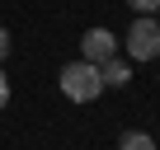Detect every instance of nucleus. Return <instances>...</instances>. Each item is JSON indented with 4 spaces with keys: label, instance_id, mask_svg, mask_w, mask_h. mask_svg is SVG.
Instances as JSON below:
<instances>
[{
    "label": "nucleus",
    "instance_id": "4",
    "mask_svg": "<svg viewBox=\"0 0 160 150\" xmlns=\"http://www.w3.org/2000/svg\"><path fill=\"white\" fill-rule=\"evenodd\" d=\"M99 75H104V89H127V85H132V61L113 56V61L99 66Z\"/></svg>",
    "mask_w": 160,
    "mask_h": 150
},
{
    "label": "nucleus",
    "instance_id": "1",
    "mask_svg": "<svg viewBox=\"0 0 160 150\" xmlns=\"http://www.w3.org/2000/svg\"><path fill=\"white\" fill-rule=\"evenodd\" d=\"M61 94H66L71 103H94V99L104 94V75H99V66H90V61H71V66H61Z\"/></svg>",
    "mask_w": 160,
    "mask_h": 150
},
{
    "label": "nucleus",
    "instance_id": "3",
    "mask_svg": "<svg viewBox=\"0 0 160 150\" xmlns=\"http://www.w3.org/2000/svg\"><path fill=\"white\" fill-rule=\"evenodd\" d=\"M118 56V38L99 24V28H85L80 33V61H90V66H104Z\"/></svg>",
    "mask_w": 160,
    "mask_h": 150
},
{
    "label": "nucleus",
    "instance_id": "6",
    "mask_svg": "<svg viewBox=\"0 0 160 150\" xmlns=\"http://www.w3.org/2000/svg\"><path fill=\"white\" fill-rule=\"evenodd\" d=\"M127 5H132V14H137V19H141V14H146V19H151V14H160V0H127Z\"/></svg>",
    "mask_w": 160,
    "mask_h": 150
},
{
    "label": "nucleus",
    "instance_id": "8",
    "mask_svg": "<svg viewBox=\"0 0 160 150\" xmlns=\"http://www.w3.org/2000/svg\"><path fill=\"white\" fill-rule=\"evenodd\" d=\"M5 56H10V28L0 24V61H5Z\"/></svg>",
    "mask_w": 160,
    "mask_h": 150
},
{
    "label": "nucleus",
    "instance_id": "9",
    "mask_svg": "<svg viewBox=\"0 0 160 150\" xmlns=\"http://www.w3.org/2000/svg\"><path fill=\"white\" fill-rule=\"evenodd\" d=\"M155 24H160V19H155Z\"/></svg>",
    "mask_w": 160,
    "mask_h": 150
},
{
    "label": "nucleus",
    "instance_id": "5",
    "mask_svg": "<svg viewBox=\"0 0 160 150\" xmlns=\"http://www.w3.org/2000/svg\"><path fill=\"white\" fill-rule=\"evenodd\" d=\"M118 150H155V141H151V131H122Z\"/></svg>",
    "mask_w": 160,
    "mask_h": 150
},
{
    "label": "nucleus",
    "instance_id": "2",
    "mask_svg": "<svg viewBox=\"0 0 160 150\" xmlns=\"http://www.w3.org/2000/svg\"><path fill=\"white\" fill-rule=\"evenodd\" d=\"M122 52H127V61H155L160 56V24L155 19H132V28L122 33Z\"/></svg>",
    "mask_w": 160,
    "mask_h": 150
},
{
    "label": "nucleus",
    "instance_id": "7",
    "mask_svg": "<svg viewBox=\"0 0 160 150\" xmlns=\"http://www.w3.org/2000/svg\"><path fill=\"white\" fill-rule=\"evenodd\" d=\"M5 103H10V75L0 70V108H5Z\"/></svg>",
    "mask_w": 160,
    "mask_h": 150
}]
</instances>
